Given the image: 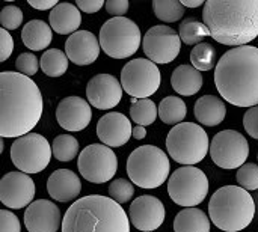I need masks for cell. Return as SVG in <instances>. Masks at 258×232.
I'll list each match as a JSON object with an SVG mask.
<instances>
[{
	"label": "cell",
	"instance_id": "cell-1",
	"mask_svg": "<svg viewBox=\"0 0 258 232\" xmlns=\"http://www.w3.org/2000/svg\"><path fill=\"white\" fill-rule=\"evenodd\" d=\"M44 100L38 85L20 72H0V137L29 134L42 116Z\"/></svg>",
	"mask_w": 258,
	"mask_h": 232
},
{
	"label": "cell",
	"instance_id": "cell-2",
	"mask_svg": "<svg viewBox=\"0 0 258 232\" xmlns=\"http://www.w3.org/2000/svg\"><path fill=\"white\" fill-rule=\"evenodd\" d=\"M215 85L236 107L258 106V47L243 45L224 53L215 68Z\"/></svg>",
	"mask_w": 258,
	"mask_h": 232
},
{
	"label": "cell",
	"instance_id": "cell-3",
	"mask_svg": "<svg viewBox=\"0 0 258 232\" xmlns=\"http://www.w3.org/2000/svg\"><path fill=\"white\" fill-rule=\"evenodd\" d=\"M203 23L219 44L249 45L258 36V0H207Z\"/></svg>",
	"mask_w": 258,
	"mask_h": 232
},
{
	"label": "cell",
	"instance_id": "cell-4",
	"mask_svg": "<svg viewBox=\"0 0 258 232\" xmlns=\"http://www.w3.org/2000/svg\"><path fill=\"white\" fill-rule=\"evenodd\" d=\"M62 232H130V220L122 205L109 196L89 195L65 211Z\"/></svg>",
	"mask_w": 258,
	"mask_h": 232
},
{
	"label": "cell",
	"instance_id": "cell-5",
	"mask_svg": "<svg viewBox=\"0 0 258 232\" xmlns=\"http://www.w3.org/2000/svg\"><path fill=\"white\" fill-rule=\"evenodd\" d=\"M255 216V202L237 186L218 189L209 202V219L221 231L239 232L248 228Z\"/></svg>",
	"mask_w": 258,
	"mask_h": 232
},
{
	"label": "cell",
	"instance_id": "cell-6",
	"mask_svg": "<svg viewBox=\"0 0 258 232\" xmlns=\"http://www.w3.org/2000/svg\"><path fill=\"white\" fill-rule=\"evenodd\" d=\"M169 157L157 146L144 145L136 148L127 160L130 183L141 189H157L169 178Z\"/></svg>",
	"mask_w": 258,
	"mask_h": 232
},
{
	"label": "cell",
	"instance_id": "cell-7",
	"mask_svg": "<svg viewBox=\"0 0 258 232\" xmlns=\"http://www.w3.org/2000/svg\"><path fill=\"white\" fill-rule=\"evenodd\" d=\"M166 149L174 162L194 166L206 159L210 149V140L200 124L181 122L168 133Z\"/></svg>",
	"mask_w": 258,
	"mask_h": 232
},
{
	"label": "cell",
	"instance_id": "cell-8",
	"mask_svg": "<svg viewBox=\"0 0 258 232\" xmlns=\"http://www.w3.org/2000/svg\"><path fill=\"white\" fill-rule=\"evenodd\" d=\"M100 48L112 59H127L133 56L142 42L139 26L125 17H113L100 29Z\"/></svg>",
	"mask_w": 258,
	"mask_h": 232
},
{
	"label": "cell",
	"instance_id": "cell-9",
	"mask_svg": "<svg viewBox=\"0 0 258 232\" xmlns=\"http://www.w3.org/2000/svg\"><path fill=\"white\" fill-rule=\"evenodd\" d=\"M168 193L177 205L195 208L207 198V175L195 166H183L175 169L168 180Z\"/></svg>",
	"mask_w": 258,
	"mask_h": 232
},
{
	"label": "cell",
	"instance_id": "cell-10",
	"mask_svg": "<svg viewBox=\"0 0 258 232\" xmlns=\"http://www.w3.org/2000/svg\"><path fill=\"white\" fill-rule=\"evenodd\" d=\"M51 157V145L38 133L21 136L11 145V160L18 172L26 175L42 172L50 165Z\"/></svg>",
	"mask_w": 258,
	"mask_h": 232
},
{
	"label": "cell",
	"instance_id": "cell-11",
	"mask_svg": "<svg viewBox=\"0 0 258 232\" xmlns=\"http://www.w3.org/2000/svg\"><path fill=\"white\" fill-rule=\"evenodd\" d=\"M162 82V74L156 63L139 57L127 62L121 71V86L132 98L147 100L154 95Z\"/></svg>",
	"mask_w": 258,
	"mask_h": 232
},
{
	"label": "cell",
	"instance_id": "cell-12",
	"mask_svg": "<svg viewBox=\"0 0 258 232\" xmlns=\"http://www.w3.org/2000/svg\"><path fill=\"white\" fill-rule=\"evenodd\" d=\"M77 168L86 181L92 184H104L115 177L118 171V159L112 148L92 143L79 154Z\"/></svg>",
	"mask_w": 258,
	"mask_h": 232
},
{
	"label": "cell",
	"instance_id": "cell-13",
	"mask_svg": "<svg viewBox=\"0 0 258 232\" xmlns=\"http://www.w3.org/2000/svg\"><path fill=\"white\" fill-rule=\"evenodd\" d=\"M210 157L216 166L225 171L242 168L249 157L246 137L236 130L219 131L210 143Z\"/></svg>",
	"mask_w": 258,
	"mask_h": 232
},
{
	"label": "cell",
	"instance_id": "cell-14",
	"mask_svg": "<svg viewBox=\"0 0 258 232\" xmlns=\"http://www.w3.org/2000/svg\"><path fill=\"white\" fill-rule=\"evenodd\" d=\"M142 48L153 63H171L180 54L181 39L172 27L160 24L147 30L142 39Z\"/></svg>",
	"mask_w": 258,
	"mask_h": 232
},
{
	"label": "cell",
	"instance_id": "cell-15",
	"mask_svg": "<svg viewBox=\"0 0 258 232\" xmlns=\"http://www.w3.org/2000/svg\"><path fill=\"white\" fill-rule=\"evenodd\" d=\"M35 198V183L23 172H8L0 180V202L11 210L29 207Z\"/></svg>",
	"mask_w": 258,
	"mask_h": 232
},
{
	"label": "cell",
	"instance_id": "cell-16",
	"mask_svg": "<svg viewBox=\"0 0 258 232\" xmlns=\"http://www.w3.org/2000/svg\"><path fill=\"white\" fill-rule=\"evenodd\" d=\"M166 217L165 205L156 196L144 195L136 198L128 210L130 223L142 232H153L159 229Z\"/></svg>",
	"mask_w": 258,
	"mask_h": 232
},
{
	"label": "cell",
	"instance_id": "cell-17",
	"mask_svg": "<svg viewBox=\"0 0 258 232\" xmlns=\"http://www.w3.org/2000/svg\"><path fill=\"white\" fill-rule=\"evenodd\" d=\"M86 97L89 106L98 110H109L121 103L122 86L112 74H97L88 82Z\"/></svg>",
	"mask_w": 258,
	"mask_h": 232
},
{
	"label": "cell",
	"instance_id": "cell-18",
	"mask_svg": "<svg viewBox=\"0 0 258 232\" xmlns=\"http://www.w3.org/2000/svg\"><path fill=\"white\" fill-rule=\"evenodd\" d=\"M92 119V110L89 103L77 95L63 98L56 109L57 124L71 133L85 130Z\"/></svg>",
	"mask_w": 258,
	"mask_h": 232
},
{
	"label": "cell",
	"instance_id": "cell-19",
	"mask_svg": "<svg viewBox=\"0 0 258 232\" xmlns=\"http://www.w3.org/2000/svg\"><path fill=\"white\" fill-rule=\"evenodd\" d=\"M60 223V210L51 201L38 199L24 211V226L29 232H57Z\"/></svg>",
	"mask_w": 258,
	"mask_h": 232
},
{
	"label": "cell",
	"instance_id": "cell-20",
	"mask_svg": "<svg viewBox=\"0 0 258 232\" xmlns=\"http://www.w3.org/2000/svg\"><path fill=\"white\" fill-rule=\"evenodd\" d=\"M132 121L118 112H109L97 124V136L109 148L124 146L132 137Z\"/></svg>",
	"mask_w": 258,
	"mask_h": 232
},
{
	"label": "cell",
	"instance_id": "cell-21",
	"mask_svg": "<svg viewBox=\"0 0 258 232\" xmlns=\"http://www.w3.org/2000/svg\"><path fill=\"white\" fill-rule=\"evenodd\" d=\"M100 42L97 36L89 30H77L68 36L65 42V54L68 60L79 66L94 63L100 56Z\"/></svg>",
	"mask_w": 258,
	"mask_h": 232
},
{
	"label": "cell",
	"instance_id": "cell-22",
	"mask_svg": "<svg viewBox=\"0 0 258 232\" xmlns=\"http://www.w3.org/2000/svg\"><path fill=\"white\" fill-rule=\"evenodd\" d=\"M47 192L57 202H71L82 192L80 178L70 169H57L47 180Z\"/></svg>",
	"mask_w": 258,
	"mask_h": 232
},
{
	"label": "cell",
	"instance_id": "cell-23",
	"mask_svg": "<svg viewBox=\"0 0 258 232\" xmlns=\"http://www.w3.org/2000/svg\"><path fill=\"white\" fill-rule=\"evenodd\" d=\"M50 27L59 35H73L82 24V12L73 3H57L48 15Z\"/></svg>",
	"mask_w": 258,
	"mask_h": 232
},
{
	"label": "cell",
	"instance_id": "cell-24",
	"mask_svg": "<svg viewBox=\"0 0 258 232\" xmlns=\"http://www.w3.org/2000/svg\"><path fill=\"white\" fill-rule=\"evenodd\" d=\"M194 113L200 124L207 127H216L224 122L227 116V106L219 97L204 95L197 100L194 106Z\"/></svg>",
	"mask_w": 258,
	"mask_h": 232
},
{
	"label": "cell",
	"instance_id": "cell-25",
	"mask_svg": "<svg viewBox=\"0 0 258 232\" xmlns=\"http://www.w3.org/2000/svg\"><path fill=\"white\" fill-rule=\"evenodd\" d=\"M203 74L192 65H180L172 71L171 75L172 89L183 97H192L198 94L203 88Z\"/></svg>",
	"mask_w": 258,
	"mask_h": 232
},
{
	"label": "cell",
	"instance_id": "cell-26",
	"mask_svg": "<svg viewBox=\"0 0 258 232\" xmlns=\"http://www.w3.org/2000/svg\"><path fill=\"white\" fill-rule=\"evenodd\" d=\"M21 41L32 51H41L44 48H48L53 41V32L50 24H47L44 20L27 21L21 30Z\"/></svg>",
	"mask_w": 258,
	"mask_h": 232
},
{
	"label": "cell",
	"instance_id": "cell-27",
	"mask_svg": "<svg viewBox=\"0 0 258 232\" xmlns=\"http://www.w3.org/2000/svg\"><path fill=\"white\" fill-rule=\"evenodd\" d=\"M174 232H210V219L198 208H184L174 219Z\"/></svg>",
	"mask_w": 258,
	"mask_h": 232
},
{
	"label": "cell",
	"instance_id": "cell-28",
	"mask_svg": "<svg viewBox=\"0 0 258 232\" xmlns=\"http://www.w3.org/2000/svg\"><path fill=\"white\" fill-rule=\"evenodd\" d=\"M187 113L186 103L180 97H165L159 107H157V115L166 125H178L184 121Z\"/></svg>",
	"mask_w": 258,
	"mask_h": 232
},
{
	"label": "cell",
	"instance_id": "cell-29",
	"mask_svg": "<svg viewBox=\"0 0 258 232\" xmlns=\"http://www.w3.org/2000/svg\"><path fill=\"white\" fill-rule=\"evenodd\" d=\"M68 57L59 48H48L39 59V66L42 72L48 77H60L68 69Z\"/></svg>",
	"mask_w": 258,
	"mask_h": 232
},
{
	"label": "cell",
	"instance_id": "cell-30",
	"mask_svg": "<svg viewBox=\"0 0 258 232\" xmlns=\"http://www.w3.org/2000/svg\"><path fill=\"white\" fill-rule=\"evenodd\" d=\"M132 107H130V118L133 122H136L141 127L151 125L157 119V106L153 100H136L130 98Z\"/></svg>",
	"mask_w": 258,
	"mask_h": 232
},
{
	"label": "cell",
	"instance_id": "cell-31",
	"mask_svg": "<svg viewBox=\"0 0 258 232\" xmlns=\"http://www.w3.org/2000/svg\"><path fill=\"white\" fill-rule=\"evenodd\" d=\"M178 36L187 45H198L203 42V39L206 36H210V33H209L207 27L204 26V23H201L200 20L186 18L180 24Z\"/></svg>",
	"mask_w": 258,
	"mask_h": 232
},
{
	"label": "cell",
	"instance_id": "cell-32",
	"mask_svg": "<svg viewBox=\"0 0 258 232\" xmlns=\"http://www.w3.org/2000/svg\"><path fill=\"white\" fill-rule=\"evenodd\" d=\"M51 154L59 162H71L79 154V140L71 134L56 136L51 143Z\"/></svg>",
	"mask_w": 258,
	"mask_h": 232
},
{
	"label": "cell",
	"instance_id": "cell-33",
	"mask_svg": "<svg viewBox=\"0 0 258 232\" xmlns=\"http://www.w3.org/2000/svg\"><path fill=\"white\" fill-rule=\"evenodd\" d=\"M190 62L195 69L201 71H210L213 69L216 63V51L215 47L209 42H201L195 45L190 51Z\"/></svg>",
	"mask_w": 258,
	"mask_h": 232
},
{
	"label": "cell",
	"instance_id": "cell-34",
	"mask_svg": "<svg viewBox=\"0 0 258 232\" xmlns=\"http://www.w3.org/2000/svg\"><path fill=\"white\" fill-rule=\"evenodd\" d=\"M153 11L154 15L165 23H175L184 15V8L178 0H154Z\"/></svg>",
	"mask_w": 258,
	"mask_h": 232
},
{
	"label": "cell",
	"instance_id": "cell-35",
	"mask_svg": "<svg viewBox=\"0 0 258 232\" xmlns=\"http://www.w3.org/2000/svg\"><path fill=\"white\" fill-rule=\"evenodd\" d=\"M135 195V187L130 181L124 178H118L109 184V198L116 204H127Z\"/></svg>",
	"mask_w": 258,
	"mask_h": 232
},
{
	"label": "cell",
	"instance_id": "cell-36",
	"mask_svg": "<svg viewBox=\"0 0 258 232\" xmlns=\"http://www.w3.org/2000/svg\"><path fill=\"white\" fill-rule=\"evenodd\" d=\"M237 184L243 190H257L258 189V165L255 163H245L242 168L237 169L236 175Z\"/></svg>",
	"mask_w": 258,
	"mask_h": 232
},
{
	"label": "cell",
	"instance_id": "cell-37",
	"mask_svg": "<svg viewBox=\"0 0 258 232\" xmlns=\"http://www.w3.org/2000/svg\"><path fill=\"white\" fill-rule=\"evenodd\" d=\"M23 23V11L15 5H8L0 11V24L5 30H15Z\"/></svg>",
	"mask_w": 258,
	"mask_h": 232
},
{
	"label": "cell",
	"instance_id": "cell-38",
	"mask_svg": "<svg viewBox=\"0 0 258 232\" xmlns=\"http://www.w3.org/2000/svg\"><path fill=\"white\" fill-rule=\"evenodd\" d=\"M15 68L20 74L32 77L39 69V59H36L33 53H21L15 60Z\"/></svg>",
	"mask_w": 258,
	"mask_h": 232
},
{
	"label": "cell",
	"instance_id": "cell-39",
	"mask_svg": "<svg viewBox=\"0 0 258 232\" xmlns=\"http://www.w3.org/2000/svg\"><path fill=\"white\" fill-rule=\"evenodd\" d=\"M0 232H21L20 220L14 213L0 210Z\"/></svg>",
	"mask_w": 258,
	"mask_h": 232
},
{
	"label": "cell",
	"instance_id": "cell-40",
	"mask_svg": "<svg viewBox=\"0 0 258 232\" xmlns=\"http://www.w3.org/2000/svg\"><path fill=\"white\" fill-rule=\"evenodd\" d=\"M243 127L252 139H258V106L251 107L245 112Z\"/></svg>",
	"mask_w": 258,
	"mask_h": 232
},
{
	"label": "cell",
	"instance_id": "cell-41",
	"mask_svg": "<svg viewBox=\"0 0 258 232\" xmlns=\"http://www.w3.org/2000/svg\"><path fill=\"white\" fill-rule=\"evenodd\" d=\"M14 51V38L11 33L0 27V63L8 60Z\"/></svg>",
	"mask_w": 258,
	"mask_h": 232
},
{
	"label": "cell",
	"instance_id": "cell-42",
	"mask_svg": "<svg viewBox=\"0 0 258 232\" xmlns=\"http://www.w3.org/2000/svg\"><path fill=\"white\" fill-rule=\"evenodd\" d=\"M128 0H107L104 2L106 11L113 17H124L128 11Z\"/></svg>",
	"mask_w": 258,
	"mask_h": 232
},
{
	"label": "cell",
	"instance_id": "cell-43",
	"mask_svg": "<svg viewBox=\"0 0 258 232\" xmlns=\"http://www.w3.org/2000/svg\"><path fill=\"white\" fill-rule=\"evenodd\" d=\"M76 6H77V9L80 12L95 14V12H98L104 6V2L103 0H77Z\"/></svg>",
	"mask_w": 258,
	"mask_h": 232
},
{
	"label": "cell",
	"instance_id": "cell-44",
	"mask_svg": "<svg viewBox=\"0 0 258 232\" xmlns=\"http://www.w3.org/2000/svg\"><path fill=\"white\" fill-rule=\"evenodd\" d=\"M29 5L38 11H51L57 5V2L56 0H36V2L30 0Z\"/></svg>",
	"mask_w": 258,
	"mask_h": 232
},
{
	"label": "cell",
	"instance_id": "cell-45",
	"mask_svg": "<svg viewBox=\"0 0 258 232\" xmlns=\"http://www.w3.org/2000/svg\"><path fill=\"white\" fill-rule=\"evenodd\" d=\"M132 136H133L136 140H142V139H145V137H147V130H145V127L136 125V127L133 128V131H132Z\"/></svg>",
	"mask_w": 258,
	"mask_h": 232
},
{
	"label": "cell",
	"instance_id": "cell-46",
	"mask_svg": "<svg viewBox=\"0 0 258 232\" xmlns=\"http://www.w3.org/2000/svg\"><path fill=\"white\" fill-rule=\"evenodd\" d=\"M183 5V8H200L204 5V0H197V2H187V0H183L180 2Z\"/></svg>",
	"mask_w": 258,
	"mask_h": 232
},
{
	"label": "cell",
	"instance_id": "cell-47",
	"mask_svg": "<svg viewBox=\"0 0 258 232\" xmlns=\"http://www.w3.org/2000/svg\"><path fill=\"white\" fill-rule=\"evenodd\" d=\"M3 149H5V143H3V139L0 137V156H2V152H3Z\"/></svg>",
	"mask_w": 258,
	"mask_h": 232
},
{
	"label": "cell",
	"instance_id": "cell-48",
	"mask_svg": "<svg viewBox=\"0 0 258 232\" xmlns=\"http://www.w3.org/2000/svg\"><path fill=\"white\" fill-rule=\"evenodd\" d=\"M257 159H258V157H257Z\"/></svg>",
	"mask_w": 258,
	"mask_h": 232
}]
</instances>
